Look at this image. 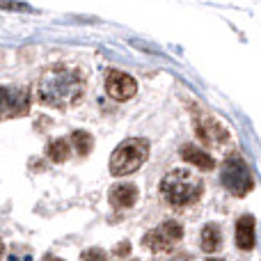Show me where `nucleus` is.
Returning a JSON list of instances; mask_svg holds the SVG:
<instances>
[{"label": "nucleus", "mask_w": 261, "mask_h": 261, "mask_svg": "<svg viewBox=\"0 0 261 261\" xmlns=\"http://www.w3.org/2000/svg\"><path fill=\"white\" fill-rule=\"evenodd\" d=\"M83 94H85V76L78 69L62 67V64L46 69L37 83V99L48 108L73 106Z\"/></svg>", "instance_id": "1"}, {"label": "nucleus", "mask_w": 261, "mask_h": 261, "mask_svg": "<svg viewBox=\"0 0 261 261\" xmlns=\"http://www.w3.org/2000/svg\"><path fill=\"white\" fill-rule=\"evenodd\" d=\"M199 193H202V181L186 167L167 172L165 179L161 181V195L172 206H188L199 197Z\"/></svg>", "instance_id": "2"}, {"label": "nucleus", "mask_w": 261, "mask_h": 261, "mask_svg": "<svg viewBox=\"0 0 261 261\" xmlns=\"http://www.w3.org/2000/svg\"><path fill=\"white\" fill-rule=\"evenodd\" d=\"M149 156V142L142 138H130L122 142L110 156V172L115 176H126L130 172L140 170Z\"/></svg>", "instance_id": "3"}, {"label": "nucleus", "mask_w": 261, "mask_h": 261, "mask_svg": "<svg viewBox=\"0 0 261 261\" xmlns=\"http://www.w3.org/2000/svg\"><path fill=\"white\" fill-rule=\"evenodd\" d=\"M220 179H222V186H225L231 195H236V197L248 195L254 186L252 172H250V167L245 165V161L239 153L227 156L225 165H222V172H220Z\"/></svg>", "instance_id": "4"}, {"label": "nucleus", "mask_w": 261, "mask_h": 261, "mask_svg": "<svg viewBox=\"0 0 261 261\" xmlns=\"http://www.w3.org/2000/svg\"><path fill=\"white\" fill-rule=\"evenodd\" d=\"M30 110V92L18 85H0V119L23 117Z\"/></svg>", "instance_id": "5"}, {"label": "nucleus", "mask_w": 261, "mask_h": 261, "mask_svg": "<svg viewBox=\"0 0 261 261\" xmlns=\"http://www.w3.org/2000/svg\"><path fill=\"white\" fill-rule=\"evenodd\" d=\"M181 236H184V229H181L179 222L167 220V222H163L161 227L149 231L142 239V243H144V248H149L151 252H170L181 241Z\"/></svg>", "instance_id": "6"}, {"label": "nucleus", "mask_w": 261, "mask_h": 261, "mask_svg": "<svg viewBox=\"0 0 261 261\" xmlns=\"http://www.w3.org/2000/svg\"><path fill=\"white\" fill-rule=\"evenodd\" d=\"M106 92L117 101H126L130 96H135L138 83H135L128 73L117 71V69H110L108 76H106Z\"/></svg>", "instance_id": "7"}, {"label": "nucleus", "mask_w": 261, "mask_h": 261, "mask_svg": "<svg viewBox=\"0 0 261 261\" xmlns=\"http://www.w3.org/2000/svg\"><path fill=\"white\" fill-rule=\"evenodd\" d=\"M195 133L204 144H222L229 140V130L208 115H202V117L195 119Z\"/></svg>", "instance_id": "8"}, {"label": "nucleus", "mask_w": 261, "mask_h": 261, "mask_svg": "<svg viewBox=\"0 0 261 261\" xmlns=\"http://www.w3.org/2000/svg\"><path fill=\"white\" fill-rule=\"evenodd\" d=\"M138 199V188L133 184H117L110 188V204L115 208H130Z\"/></svg>", "instance_id": "9"}, {"label": "nucleus", "mask_w": 261, "mask_h": 261, "mask_svg": "<svg viewBox=\"0 0 261 261\" xmlns=\"http://www.w3.org/2000/svg\"><path fill=\"white\" fill-rule=\"evenodd\" d=\"M236 245L241 250L254 248V220L252 216H241L236 222Z\"/></svg>", "instance_id": "10"}, {"label": "nucleus", "mask_w": 261, "mask_h": 261, "mask_svg": "<svg viewBox=\"0 0 261 261\" xmlns=\"http://www.w3.org/2000/svg\"><path fill=\"white\" fill-rule=\"evenodd\" d=\"M181 156L186 158L188 163H193L195 167H199V170H213V158L208 156L206 151H202V149H197L195 144H184L181 147Z\"/></svg>", "instance_id": "11"}, {"label": "nucleus", "mask_w": 261, "mask_h": 261, "mask_svg": "<svg viewBox=\"0 0 261 261\" xmlns=\"http://www.w3.org/2000/svg\"><path fill=\"white\" fill-rule=\"evenodd\" d=\"M222 245V231L218 225H213V222H208L206 227L202 229V250L206 254H213L218 252Z\"/></svg>", "instance_id": "12"}, {"label": "nucleus", "mask_w": 261, "mask_h": 261, "mask_svg": "<svg viewBox=\"0 0 261 261\" xmlns=\"http://www.w3.org/2000/svg\"><path fill=\"white\" fill-rule=\"evenodd\" d=\"M71 144L76 147L78 156H87V153L92 151V147H94V140H92V135L87 133V130H73Z\"/></svg>", "instance_id": "13"}, {"label": "nucleus", "mask_w": 261, "mask_h": 261, "mask_svg": "<svg viewBox=\"0 0 261 261\" xmlns=\"http://www.w3.org/2000/svg\"><path fill=\"white\" fill-rule=\"evenodd\" d=\"M69 153H71V147H69V140H53V142L48 144V158H53L55 163H64L69 158Z\"/></svg>", "instance_id": "14"}, {"label": "nucleus", "mask_w": 261, "mask_h": 261, "mask_svg": "<svg viewBox=\"0 0 261 261\" xmlns=\"http://www.w3.org/2000/svg\"><path fill=\"white\" fill-rule=\"evenodd\" d=\"M81 261H108V257H106L103 250L92 248V250H85V252H83Z\"/></svg>", "instance_id": "15"}, {"label": "nucleus", "mask_w": 261, "mask_h": 261, "mask_svg": "<svg viewBox=\"0 0 261 261\" xmlns=\"http://www.w3.org/2000/svg\"><path fill=\"white\" fill-rule=\"evenodd\" d=\"M0 9H12V12H28L25 3H12V0H0Z\"/></svg>", "instance_id": "16"}, {"label": "nucleus", "mask_w": 261, "mask_h": 261, "mask_svg": "<svg viewBox=\"0 0 261 261\" xmlns=\"http://www.w3.org/2000/svg\"><path fill=\"white\" fill-rule=\"evenodd\" d=\"M128 248H130L128 243H119L117 248H115V254H117V257H126V254H128Z\"/></svg>", "instance_id": "17"}, {"label": "nucleus", "mask_w": 261, "mask_h": 261, "mask_svg": "<svg viewBox=\"0 0 261 261\" xmlns=\"http://www.w3.org/2000/svg\"><path fill=\"white\" fill-rule=\"evenodd\" d=\"M44 261H62V259H60V257H55V254H46Z\"/></svg>", "instance_id": "18"}, {"label": "nucleus", "mask_w": 261, "mask_h": 261, "mask_svg": "<svg viewBox=\"0 0 261 261\" xmlns=\"http://www.w3.org/2000/svg\"><path fill=\"white\" fill-rule=\"evenodd\" d=\"M5 254V245H3V241H0V257Z\"/></svg>", "instance_id": "19"}, {"label": "nucleus", "mask_w": 261, "mask_h": 261, "mask_svg": "<svg viewBox=\"0 0 261 261\" xmlns=\"http://www.w3.org/2000/svg\"><path fill=\"white\" fill-rule=\"evenodd\" d=\"M213 261H216V259H213Z\"/></svg>", "instance_id": "20"}]
</instances>
